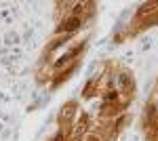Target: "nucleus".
<instances>
[{
  "label": "nucleus",
  "mask_w": 158,
  "mask_h": 141,
  "mask_svg": "<svg viewBox=\"0 0 158 141\" xmlns=\"http://www.w3.org/2000/svg\"><path fill=\"white\" fill-rule=\"evenodd\" d=\"M78 25H80V19H78V17H70V19H65L59 25V32H74Z\"/></svg>",
  "instance_id": "nucleus-1"
}]
</instances>
